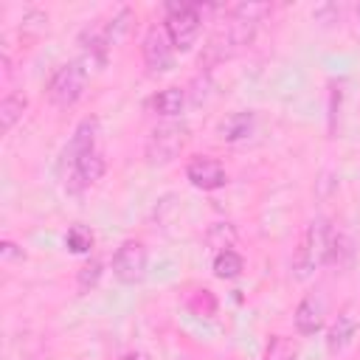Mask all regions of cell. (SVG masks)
<instances>
[{
	"label": "cell",
	"instance_id": "cell-1",
	"mask_svg": "<svg viewBox=\"0 0 360 360\" xmlns=\"http://www.w3.org/2000/svg\"><path fill=\"white\" fill-rule=\"evenodd\" d=\"M335 239H338V231L332 228V222H329L326 217L312 219V222L307 225V231H304L301 245L295 248V256H292L295 278H307V276H312L321 264H329V262H332Z\"/></svg>",
	"mask_w": 360,
	"mask_h": 360
},
{
	"label": "cell",
	"instance_id": "cell-2",
	"mask_svg": "<svg viewBox=\"0 0 360 360\" xmlns=\"http://www.w3.org/2000/svg\"><path fill=\"white\" fill-rule=\"evenodd\" d=\"M256 25L259 22H250V20H239V17H231L225 28H219L208 45H205V53L200 56V65H217V62H225L231 56H236L245 45L253 42V34H256Z\"/></svg>",
	"mask_w": 360,
	"mask_h": 360
},
{
	"label": "cell",
	"instance_id": "cell-3",
	"mask_svg": "<svg viewBox=\"0 0 360 360\" xmlns=\"http://www.w3.org/2000/svg\"><path fill=\"white\" fill-rule=\"evenodd\" d=\"M163 28H166L174 51H191L200 37V28H202V8L194 3H172V6H166Z\"/></svg>",
	"mask_w": 360,
	"mask_h": 360
},
{
	"label": "cell",
	"instance_id": "cell-4",
	"mask_svg": "<svg viewBox=\"0 0 360 360\" xmlns=\"http://www.w3.org/2000/svg\"><path fill=\"white\" fill-rule=\"evenodd\" d=\"M84 84H87V68L79 59H73V62L59 65L51 73V79L45 84V96L56 107H73L82 98Z\"/></svg>",
	"mask_w": 360,
	"mask_h": 360
},
{
	"label": "cell",
	"instance_id": "cell-5",
	"mask_svg": "<svg viewBox=\"0 0 360 360\" xmlns=\"http://www.w3.org/2000/svg\"><path fill=\"white\" fill-rule=\"evenodd\" d=\"M186 141H188V127L186 124H177V121L160 124V127H155L149 132L143 155H146V160L152 166H166V163H172L183 152Z\"/></svg>",
	"mask_w": 360,
	"mask_h": 360
},
{
	"label": "cell",
	"instance_id": "cell-6",
	"mask_svg": "<svg viewBox=\"0 0 360 360\" xmlns=\"http://www.w3.org/2000/svg\"><path fill=\"white\" fill-rule=\"evenodd\" d=\"M146 245L138 239H124L112 253V276L121 284H138L146 276Z\"/></svg>",
	"mask_w": 360,
	"mask_h": 360
},
{
	"label": "cell",
	"instance_id": "cell-7",
	"mask_svg": "<svg viewBox=\"0 0 360 360\" xmlns=\"http://www.w3.org/2000/svg\"><path fill=\"white\" fill-rule=\"evenodd\" d=\"M141 51H143V65L149 68V73H163L174 62V48L169 42V34L163 25H152L146 31Z\"/></svg>",
	"mask_w": 360,
	"mask_h": 360
},
{
	"label": "cell",
	"instance_id": "cell-8",
	"mask_svg": "<svg viewBox=\"0 0 360 360\" xmlns=\"http://www.w3.org/2000/svg\"><path fill=\"white\" fill-rule=\"evenodd\" d=\"M186 180L194 186V188H202V191H217L228 183V172L225 166L217 160V158H208V155H197L186 163Z\"/></svg>",
	"mask_w": 360,
	"mask_h": 360
},
{
	"label": "cell",
	"instance_id": "cell-9",
	"mask_svg": "<svg viewBox=\"0 0 360 360\" xmlns=\"http://www.w3.org/2000/svg\"><path fill=\"white\" fill-rule=\"evenodd\" d=\"M323 315H326V304L318 292H309L298 301L295 307V315H292V323H295V332L309 338V335H318L321 326H323Z\"/></svg>",
	"mask_w": 360,
	"mask_h": 360
},
{
	"label": "cell",
	"instance_id": "cell-10",
	"mask_svg": "<svg viewBox=\"0 0 360 360\" xmlns=\"http://www.w3.org/2000/svg\"><path fill=\"white\" fill-rule=\"evenodd\" d=\"M357 326H360V315H357V309H354L352 304H346V307L338 312V318L332 321V326L326 329V349H329L332 354L343 352V349L352 343V338L357 335Z\"/></svg>",
	"mask_w": 360,
	"mask_h": 360
},
{
	"label": "cell",
	"instance_id": "cell-11",
	"mask_svg": "<svg viewBox=\"0 0 360 360\" xmlns=\"http://www.w3.org/2000/svg\"><path fill=\"white\" fill-rule=\"evenodd\" d=\"M96 135H98V121H96V118H82V121L76 124V129H73L68 146L62 149V160H59V166L73 163V160L82 158L84 152L96 149Z\"/></svg>",
	"mask_w": 360,
	"mask_h": 360
},
{
	"label": "cell",
	"instance_id": "cell-12",
	"mask_svg": "<svg viewBox=\"0 0 360 360\" xmlns=\"http://www.w3.org/2000/svg\"><path fill=\"white\" fill-rule=\"evenodd\" d=\"M183 107H186V90H180V87H163V90H158L149 98V110L158 112V115H163V118L180 115Z\"/></svg>",
	"mask_w": 360,
	"mask_h": 360
},
{
	"label": "cell",
	"instance_id": "cell-13",
	"mask_svg": "<svg viewBox=\"0 0 360 360\" xmlns=\"http://www.w3.org/2000/svg\"><path fill=\"white\" fill-rule=\"evenodd\" d=\"M25 107H28L25 93L11 90V93L3 96V101H0V129H3V135L14 129V124H17V121L22 118V112H25Z\"/></svg>",
	"mask_w": 360,
	"mask_h": 360
},
{
	"label": "cell",
	"instance_id": "cell-14",
	"mask_svg": "<svg viewBox=\"0 0 360 360\" xmlns=\"http://www.w3.org/2000/svg\"><path fill=\"white\" fill-rule=\"evenodd\" d=\"M211 270H214V276H217V278L231 281V278H239V276H242V270H245V259H242L233 248H228V250L214 253Z\"/></svg>",
	"mask_w": 360,
	"mask_h": 360
},
{
	"label": "cell",
	"instance_id": "cell-15",
	"mask_svg": "<svg viewBox=\"0 0 360 360\" xmlns=\"http://www.w3.org/2000/svg\"><path fill=\"white\" fill-rule=\"evenodd\" d=\"M79 42H82V51H84V56H87L90 62L104 65L107 48H110V42H107V37H104V25H101V28H87V31L79 37Z\"/></svg>",
	"mask_w": 360,
	"mask_h": 360
},
{
	"label": "cell",
	"instance_id": "cell-16",
	"mask_svg": "<svg viewBox=\"0 0 360 360\" xmlns=\"http://www.w3.org/2000/svg\"><path fill=\"white\" fill-rule=\"evenodd\" d=\"M253 132V112H233L219 124L222 141H242Z\"/></svg>",
	"mask_w": 360,
	"mask_h": 360
},
{
	"label": "cell",
	"instance_id": "cell-17",
	"mask_svg": "<svg viewBox=\"0 0 360 360\" xmlns=\"http://www.w3.org/2000/svg\"><path fill=\"white\" fill-rule=\"evenodd\" d=\"M129 25H132V8H118L110 22H104V37L110 45H118L127 34H129Z\"/></svg>",
	"mask_w": 360,
	"mask_h": 360
},
{
	"label": "cell",
	"instance_id": "cell-18",
	"mask_svg": "<svg viewBox=\"0 0 360 360\" xmlns=\"http://www.w3.org/2000/svg\"><path fill=\"white\" fill-rule=\"evenodd\" d=\"M298 357V346L292 338L287 335H273L267 349H264V360H295Z\"/></svg>",
	"mask_w": 360,
	"mask_h": 360
},
{
	"label": "cell",
	"instance_id": "cell-19",
	"mask_svg": "<svg viewBox=\"0 0 360 360\" xmlns=\"http://www.w3.org/2000/svg\"><path fill=\"white\" fill-rule=\"evenodd\" d=\"M93 231L87 225H70L65 233V245L70 253H90L93 250Z\"/></svg>",
	"mask_w": 360,
	"mask_h": 360
},
{
	"label": "cell",
	"instance_id": "cell-20",
	"mask_svg": "<svg viewBox=\"0 0 360 360\" xmlns=\"http://www.w3.org/2000/svg\"><path fill=\"white\" fill-rule=\"evenodd\" d=\"M233 239H236V231H233V225H228V222H217V225H211V231L205 233L208 248H214L217 253H219V250H228V248L233 245Z\"/></svg>",
	"mask_w": 360,
	"mask_h": 360
},
{
	"label": "cell",
	"instance_id": "cell-21",
	"mask_svg": "<svg viewBox=\"0 0 360 360\" xmlns=\"http://www.w3.org/2000/svg\"><path fill=\"white\" fill-rule=\"evenodd\" d=\"M98 278H101V262H98V259H90V262L82 264L79 273H76V287H79V292L93 290V287L98 284Z\"/></svg>",
	"mask_w": 360,
	"mask_h": 360
},
{
	"label": "cell",
	"instance_id": "cell-22",
	"mask_svg": "<svg viewBox=\"0 0 360 360\" xmlns=\"http://www.w3.org/2000/svg\"><path fill=\"white\" fill-rule=\"evenodd\" d=\"M273 11V6L267 3H239L231 8V17H239V20H250V22H262V17H267Z\"/></svg>",
	"mask_w": 360,
	"mask_h": 360
},
{
	"label": "cell",
	"instance_id": "cell-23",
	"mask_svg": "<svg viewBox=\"0 0 360 360\" xmlns=\"http://www.w3.org/2000/svg\"><path fill=\"white\" fill-rule=\"evenodd\" d=\"M0 259H3V262H11V259H25V253H22V248H20V245H14V242L3 239V242H0Z\"/></svg>",
	"mask_w": 360,
	"mask_h": 360
},
{
	"label": "cell",
	"instance_id": "cell-24",
	"mask_svg": "<svg viewBox=\"0 0 360 360\" xmlns=\"http://www.w3.org/2000/svg\"><path fill=\"white\" fill-rule=\"evenodd\" d=\"M129 360H149V357H146V354H132Z\"/></svg>",
	"mask_w": 360,
	"mask_h": 360
},
{
	"label": "cell",
	"instance_id": "cell-25",
	"mask_svg": "<svg viewBox=\"0 0 360 360\" xmlns=\"http://www.w3.org/2000/svg\"><path fill=\"white\" fill-rule=\"evenodd\" d=\"M357 20H360V6H357Z\"/></svg>",
	"mask_w": 360,
	"mask_h": 360
}]
</instances>
